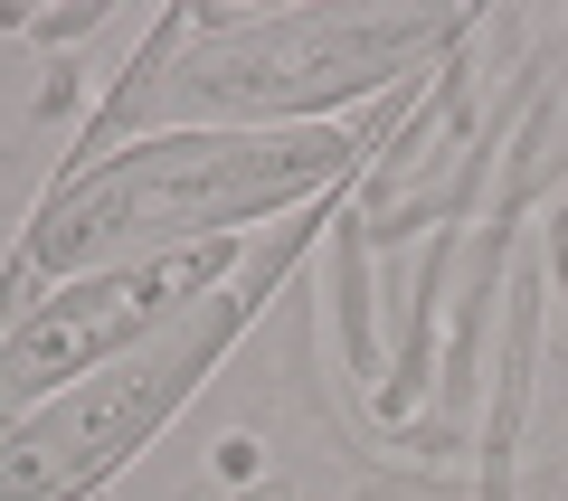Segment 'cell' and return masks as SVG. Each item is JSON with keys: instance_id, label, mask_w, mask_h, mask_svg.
<instances>
[{"instance_id": "6da1fadb", "label": "cell", "mask_w": 568, "mask_h": 501, "mask_svg": "<svg viewBox=\"0 0 568 501\" xmlns=\"http://www.w3.org/2000/svg\"><path fill=\"white\" fill-rule=\"evenodd\" d=\"M417 85L388 95L361 123H200V133H152L123 142L95 181L48 190L39 218L20 237L10 265V303L0 321L29 303V284H77V275H114V265L171 256L200 237H237L256 218H304V208L342 200L369 161L388 152V133L407 123Z\"/></svg>"}, {"instance_id": "7a4b0ae2", "label": "cell", "mask_w": 568, "mask_h": 501, "mask_svg": "<svg viewBox=\"0 0 568 501\" xmlns=\"http://www.w3.org/2000/svg\"><path fill=\"white\" fill-rule=\"evenodd\" d=\"M474 39L465 10H190V39L142 95V123H342L417 67H446Z\"/></svg>"}, {"instance_id": "3957f363", "label": "cell", "mask_w": 568, "mask_h": 501, "mask_svg": "<svg viewBox=\"0 0 568 501\" xmlns=\"http://www.w3.org/2000/svg\"><path fill=\"white\" fill-rule=\"evenodd\" d=\"M332 208H342V200H323V208H304L294 227H275L265 256L246 265L237 284L200 294L181 321H162L152 341L114 350V360L85 369L67 398H48L39 417H20L10 436H0V501H77L85 482H104L114 463H133L142 444H152V426H162L171 407L219 369V350L246 331V313L265 303V284L304 256V237H313V227H332Z\"/></svg>"}, {"instance_id": "277c9868", "label": "cell", "mask_w": 568, "mask_h": 501, "mask_svg": "<svg viewBox=\"0 0 568 501\" xmlns=\"http://www.w3.org/2000/svg\"><path fill=\"white\" fill-rule=\"evenodd\" d=\"M237 256H246V237H200V246H171V256L114 265V275H77L48 303H20L0 321V436L20 417H39L48 398H67L114 350H133L162 321H181L200 294H219Z\"/></svg>"}, {"instance_id": "5b68a950", "label": "cell", "mask_w": 568, "mask_h": 501, "mask_svg": "<svg viewBox=\"0 0 568 501\" xmlns=\"http://www.w3.org/2000/svg\"><path fill=\"white\" fill-rule=\"evenodd\" d=\"M540 275L503 284V369H493V426H484V501H511L521 473V426H530V388H540Z\"/></svg>"}, {"instance_id": "8992f818", "label": "cell", "mask_w": 568, "mask_h": 501, "mask_svg": "<svg viewBox=\"0 0 568 501\" xmlns=\"http://www.w3.org/2000/svg\"><path fill=\"white\" fill-rule=\"evenodd\" d=\"M446 256H455V237H436V246H426V265H417L407 331H398V369H388V388H379L388 417H407V407H417V388H426V331H436V284H446Z\"/></svg>"}, {"instance_id": "52a82bcc", "label": "cell", "mask_w": 568, "mask_h": 501, "mask_svg": "<svg viewBox=\"0 0 568 501\" xmlns=\"http://www.w3.org/2000/svg\"><path fill=\"white\" fill-rule=\"evenodd\" d=\"M237 501H284V482H246V492Z\"/></svg>"}]
</instances>
